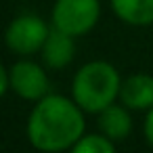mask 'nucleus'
Masks as SVG:
<instances>
[{
	"mask_svg": "<svg viewBox=\"0 0 153 153\" xmlns=\"http://www.w3.org/2000/svg\"><path fill=\"white\" fill-rule=\"evenodd\" d=\"M84 111L74 99L61 94H46L36 101L27 117V138L34 149L44 153H59L71 149L84 136Z\"/></svg>",
	"mask_w": 153,
	"mask_h": 153,
	"instance_id": "1",
	"label": "nucleus"
},
{
	"mask_svg": "<svg viewBox=\"0 0 153 153\" xmlns=\"http://www.w3.org/2000/svg\"><path fill=\"white\" fill-rule=\"evenodd\" d=\"M122 78L107 61H90L71 80V99L86 113H99L120 97Z\"/></svg>",
	"mask_w": 153,
	"mask_h": 153,
	"instance_id": "2",
	"label": "nucleus"
},
{
	"mask_svg": "<svg viewBox=\"0 0 153 153\" xmlns=\"http://www.w3.org/2000/svg\"><path fill=\"white\" fill-rule=\"evenodd\" d=\"M101 17L99 0H57L53 7V27L78 38L88 34Z\"/></svg>",
	"mask_w": 153,
	"mask_h": 153,
	"instance_id": "3",
	"label": "nucleus"
},
{
	"mask_svg": "<svg viewBox=\"0 0 153 153\" xmlns=\"http://www.w3.org/2000/svg\"><path fill=\"white\" fill-rule=\"evenodd\" d=\"M48 34H51V27L44 23V19L27 13V15H19L9 23L4 32V44L9 51L25 57V55L40 53Z\"/></svg>",
	"mask_w": 153,
	"mask_h": 153,
	"instance_id": "4",
	"label": "nucleus"
},
{
	"mask_svg": "<svg viewBox=\"0 0 153 153\" xmlns=\"http://www.w3.org/2000/svg\"><path fill=\"white\" fill-rule=\"evenodd\" d=\"M9 82L13 92L25 101H40L42 97L48 94L46 71L42 69V65L30 59H21L13 63V67L9 69Z\"/></svg>",
	"mask_w": 153,
	"mask_h": 153,
	"instance_id": "5",
	"label": "nucleus"
},
{
	"mask_svg": "<svg viewBox=\"0 0 153 153\" xmlns=\"http://www.w3.org/2000/svg\"><path fill=\"white\" fill-rule=\"evenodd\" d=\"M40 55H42L44 65L51 67V69H63V67H67L74 61V57H76L74 36H69V34L53 27L51 34H48V38H46V42H44V46H42V51H40Z\"/></svg>",
	"mask_w": 153,
	"mask_h": 153,
	"instance_id": "6",
	"label": "nucleus"
},
{
	"mask_svg": "<svg viewBox=\"0 0 153 153\" xmlns=\"http://www.w3.org/2000/svg\"><path fill=\"white\" fill-rule=\"evenodd\" d=\"M120 101L128 109H151L153 107V76L149 74H134L122 80L120 86Z\"/></svg>",
	"mask_w": 153,
	"mask_h": 153,
	"instance_id": "7",
	"label": "nucleus"
},
{
	"mask_svg": "<svg viewBox=\"0 0 153 153\" xmlns=\"http://www.w3.org/2000/svg\"><path fill=\"white\" fill-rule=\"evenodd\" d=\"M99 130L113 143L124 140L132 130V117L128 113V107L111 103L109 107L99 111Z\"/></svg>",
	"mask_w": 153,
	"mask_h": 153,
	"instance_id": "8",
	"label": "nucleus"
},
{
	"mask_svg": "<svg viewBox=\"0 0 153 153\" xmlns=\"http://www.w3.org/2000/svg\"><path fill=\"white\" fill-rule=\"evenodd\" d=\"M113 13L128 25H151L153 23V0H111Z\"/></svg>",
	"mask_w": 153,
	"mask_h": 153,
	"instance_id": "9",
	"label": "nucleus"
},
{
	"mask_svg": "<svg viewBox=\"0 0 153 153\" xmlns=\"http://www.w3.org/2000/svg\"><path fill=\"white\" fill-rule=\"evenodd\" d=\"M69 153H115V147L105 134H84L74 143Z\"/></svg>",
	"mask_w": 153,
	"mask_h": 153,
	"instance_id": "10",
	"label": "nucleus"
},
{
	"mask_svg": "<svg viewBox=\"0 0 153 153\" xmlns=\"http://www.w3.org/2000/svg\"><path fill=\"white\" fill-rule=\"evenodd\" d=\"M145 138L153 147V107L147 109V120H145Z\"/></svg>",
	"mask_w": 153,
	"mask_h": 153,
	"instance_id": "11",
	"label": "nucleus"
},
{
	"mask_svg": "<svg viewBox=\"0 0 153 153\" xmlns=\"http://www.w3.org/2000/svg\"><path fill=\"white\" fill-rule=\"evenodd\" d=\"M11 88V82H9V69H4V65L0 63V99L4 97V92Z\"/></svg>",
	"mask_w": 153,
	"mask_h": 153,
	"instance_id": "12",
	"label": "nucleus"
}]
</instances>
